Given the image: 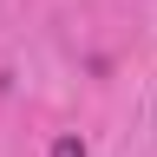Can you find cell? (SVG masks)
Instances as JSON below:
<instances>
[{
    "instance_id": "cell-1",
    "label": "cell",
    "mask_w": 157,
    "mask_h": 157,
    "mask_svg": "<svg viewBox=\"0 0 157 157\" xmlns=\"http://www.w3.org/2000/svg\"><path fill=\"white\" fill-rule=\"evenodd\" d=\"M52 157H85V144H78V137H59V144H52Z\"/></svg>"
}]
</instances>
